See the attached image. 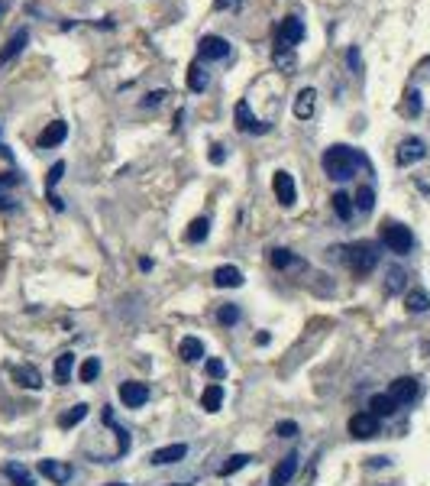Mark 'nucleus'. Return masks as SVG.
Returning <instances> with one entry per match:
<instances>
[{
  "label": "nucleus",
  "mask_w": 430,
  "mask_h": 486,
  "mask_svg": "<svg viewBox=\"0 0 430 486\" xmlns=\"http://www.w3.org/2000/svg\"><path fill=\"white\" fill-rule=\"evenodd\" d=\"M139 269H143V273H149V269H152V260H146V256H143V260H139Z\"/></svg>",
  "instance_id": "09e8293b"
},
{
  "label": "nucleus",
  "mask_w": 430,
  "mask_h": 486,
  "mask_svg": "<svg viewBox=\"0 0 430 486\" xmlns=\"http://www.w3.org/2000/svg\"><path fill=\"white\" fill-rule=\"evenodd\" d=\"M420 107H424V104H420V95H418V91H414V88H411L408 95H405V104H401V114H405V117H418V114H420Z\"/></svg>",
  "instance_id": "c9c22d12"
},
{
  "label": "nucleus",
  "mask_w": 430,
  "mask_h": 486,
  "mask_svg": "<svg viewBox=\"0 0 430 486\" xmlns=\"http://www.w3.org/2000/svg\"><path fill=\"white\" fill-rule=\"evenodd\" d=\"M65 137H68V124H65V120H52V124L39 133L36 143H39V149H49V146H59Z\"/></svg>",
  "instance_id": "dca6fc26"
},
{
  "label": "nucleus",
  "mask_w": 430,
  "mask_h": 486,
  "mask_svg": "<svg viewBox=\"0 0 430 486\" xmlns=\"http://www.w3.org/2000/svg\"><path fill=\"white\" fill-rule=\"evenodd\" d=\"M298 431H301L298 422H278V425H275V434H278V438H294Z\"/></svg>",
  "instance_id": "ea45409f"
},
{
  "label": "nucleus",
  "mask_w": 430,
  "mask_h": 486,
  "mask_svg": "<svg viewBox=\"0 0 430 486\" xmlns=\"http://www.w3.org/2000/svg\"><path fill=\"white\" fill-rule=\"evenodd\" d=\"M272 191H275V198L282 201V208H291L294 201H298V188H294L291 172H285V169L275 172V175H272Z\"/></svg>",
  "instance_id": "6e6552de"
},
{
  "label": "nucleus",
  "mask_w": 430,
  "mask_h": 486,
  "mask_svg": "<svg viewBox=\"0 0 430 486\" xmlns=\"http://www.w3.org/2000/svg\"><path fill=\"white\" fill-rule=\"evenodd\" d=\"M389 279H385V295H398L401 289L408 286V273L401 269V266H389Z\"/></svg>",
  "instance_id": "bb28decb"
},
{
  "label": "nucleus",
  "mask_w": 430,
  "mask_h": 486,
  "mask_svg": "<svg viewBox=\"0 0 430 486\" xmlns=\"http://www.w3.org/2000/svg\"><path fill=\"white\" fill-rule=\"evenodd\" d=\"M349 434L356 438V441H369V438H376L378 434V418L372 412H356L349 418Z\"/></svg>",
  "instance_id": "9d476101"
},
{
  "label": "nucleus",
  "mask_w": 430,
  "mask_h": 486,
  "mask_svg": "<svg viewBox=\"0 0 430 486\" xmlns=\"http://www.w3.org/2000/svg\"><path fill=\"white\" fill-rule=\"evenodd\" d=\"M178 357L185 360V363H198V360H204V340L201 338H181L178 340Z\"/></svg>",
  "instance_id": "412c9836"
},
{
  "label": "nucleus",
  "mask_w": 430,
  "mask_h": 486,
  "mask_svg": "<svg viewBox=\"0 0 430 486\" xmlns=\"http://www.w3.org/2000/svg\"><path fill=\"white\" fill-rule=\"evenodd\" d=\"M233 3H236V0H214V7H217V10H227V7H233Z\"/></svg>",
  "instance_id": "49530a36"
},
{
  "label": "nucleus",
  "mask_w": 430,
  "mask_h": 486,
  "mask_svg": "<svg viewBox=\"0 0 430 486\" xmlns=\"http://www.w3.org/2000/svg\"><path fill=\"white\" fill-rule=\"evenodd\" d=\"M107 486H126V483H107Z\"/></svg>",
  "instance_id": "3c124183"
},
{
  "label": "nucleus",
  "mask_w": 430,
  "mask_h": 486,
  "mask_svg": "<svg viewBox=\"0 0 430 486\" xmlns=\"http://www.w3.org/2000/svg\"><path fill=\"white\" fill-rule=\"evenodd\" d=\"M330 201H334V211L340 221H349V217H353V208H356V204H353V198H349L347 191H334Z\"/></svg>",
  "instance_id": "c85d7f7f"
},
{
  "label": "nucleus",
  "mask_w": 430,
  "mask_h": 486,
  "mask_svg": "<svg viewBox=\"0 0 430 486\" xmlns=\"http://www.w3.org/2000/svg\"><path fill=\"white\" fill-rule=\"evenodd\" d=\"M210 162H214V166H223V162H227V153H223L221 143H214V146H210Z\"/></svg>",
  "instance_id": "a19ab883"
},
{
  "label": "nucleus",
  "mask_w": 430,
  "mask_h": 486,
  "mask_svg": "<svg viewBox=\"0 0 430 486\" xmlns=\"http://www.w3.org/2000/svg\"><path fill=\"white\" fill-rule=\"evenodd\" d=\"M347 59H349V68H353V72H359V68H362V59H359V52H356V49H349V52H347Z\"/></svg>",
  "instance_id": "79ce46f5"
},
{
  "label": "nucleus",
  "mask_w": 430,
  "mask_h": 486,
  "mask_svg": "<svg viewBox=\"0 0 430 486\" xmlns=\"http://www.w3.org/2000/svg\"><path fill=\"white\" fill-rule=\"evenodd\" d=\"M26 43H30V32H26V30H17V32H13L10 39H7V46L0 49V65L13 62V59H17V55L26 49Z\"/></svg>",
  "instance_id": "f3484780"
},
{
  "label": "nucleus",
  "mask_w": 430,
  "mask_h": 486,
  "mask_svg": "<svg viewBox=\"0 0 430 486\" xmlns=\"http://www.w3.org/2000/svg\"><path fill=\"white\" fill-rule=\"evenodd\" d=\"M249 460H252L249 454H230V457H227V464L221 467V476H233V474H240V470H243V467H246V464H249Z\"/></svg>",
  "instance_id": "72a5a7b5"
},
{
  "label": "nucleus",
  "mask_w": 430,
  "mask_h": 486,
  "mask_svg": "<svg viewBox=\"0 0 430 486\" xmlns=\"http://www.w3.org/2000/svg\"><path fill=\"white\" fill-rule=\"evenodd\" d=\"M84 418H88V405H84V402H78V405H72L68 412L59 415V428H65V431H68V428H74V425H81Z\"/></svg>",
  "instance_id": "cd10ccee"
},
{
  "label": "nucleus",
  "mask_w": 430,
  "mask_h": 486,
  "mask_svg": "<svg viewBox=\"0 0 430 486\" xmlns=\"http://www.w3.org/2000/svg\"><path fill=\"white\" fill-rule=\"evenodd\" d=\"M39 474L45 476V480H52L55 486H68L72 483V464H65V460H52V457H45V460H39Z\"/></svg>",
  "instance_id": "0eeeda50"
},
{
  "label": "nucleus",
  "mask_w": 430,
  "mask_h": 486,
  "mask_svg": "<svg viewBox=\"0 0 430 486\" xmlns=\"http://www.w3.org/2000/svg\"><path fill=\"white\" fill-rule=\"evenodd\" d=\"M188 88L191 91H204V88H207V72H204L198 62L188 68Z\"/></svg>",
  "instance_id": "f704fd0d"
},
{
  "label": "nucleus",
  "mask_w": 430,
  "mask_h": 486,
  "mask_svg": "<svg viewBox=\"0 0 430 486\" xmlns=\"http://www.w3.org/2000/svg\"><path fill=\"white\" fill-rule=\"evenodd\" d=\"M272 62H275V68H282L285 75H294V72H298V59H294V49H275Z\"/></svg>",
  "instance_id": "c756f323"
},
{
  "label": "nucleus",
  "mask_w": 430,
  "mask_h": 486,
  "mask_svg": "<svg viewBox=\"0 0 430 486\" xmlns=\"http://www.w3.org/2000/svg\"><path fill=\"white\" fill-rule=\"evenodd\" d=\"M427 156V143L420 137H408L398 143V153H395V162L398 166H414V162H420V159Z\"/></svg>",
  "instance_id": "39448f33"
},
{
  "label": "nucleus",
  "mask_w": 430,
  "mask_h": 486,
  "mask_svg": "<svg viewBox=\"0 0 430 486\" xmlns=\"http://www.w3.org/2000/svg\"><path fill=\"white\" fill-rule=\"evenodd\" d=\"M405 308H408L411 315H424V311H430V295L424 289H411L408 295H405Z\"/></svg>",
  "instance_id": "393cba45"
},
{
  "label": "nucleus",
  "mask_w": 430,
  "mask_h": 486,
  "mask_svg": "<svg viewBox=\"0 0 430 486\" xmlns=\"http://www.w3.org/2000/svg\"><path fill=\"white\" fill-rule=\"evenodd\" d=\"M221 405H223V386L221 382H210L207 389L201 392V409H204V412H221Z\"/></svg>",
  "instance_id": "5701e85b"
},
{
  "label": "nucleus",
  "mask_w": 430,
  "mask_h": 486,
  "mask_svg": "<svg viewBox=\"0 0 430 486\" xmlns=\"http://www.w3.org/2000/svg\"><path fill=\"white\" fill-rule=\"evenodd\" d=\"M120 402H123L126 409H143L149 402V386L139 380H126L120 382Z\"/></svg>",
  "instance_id": "423d86ee"
},
{
  "label": "nucleus",
  "mask_w": 430,
  "mask_h": 486,
  "mask_svg": "<svg viewBox=\"0 0 430 486\" xmlns=\"http://www.w3.org/2000/svg\"><path fill=\"white\" fill-rule=\"evenodd\" d=\"M233 120H236V130H240V133H265V130H269V124H259V120L249 114V104H246V101H236Z\"/></svg>",
  "instance_id": "f8f14e48"
},
{
  "label": "nucleus",
  "mask_w": 430,
  "mask_h": 486,
  "mask_svg": "<svg viewBox=\"0 0 430 486\" xmlns=\"http://www.w3.org/2000/svg\"><path fill=\"white\" fill-rule=\"evenodd\" d=\"M62 175H65V162H55L49 169V175H45V195H52V188L62 182Z\"/></svg>",
  "instance_id": "58836bf2"
},
{
  "label": "nucleus",
  "mask_w": 430,
  "mask_h": 486,
  "mask_svg": "<svg viewBox=\"0 0 430 486\" xmlns=\"http://www.w3.org/2000/svg\"><path fill=\"white\" fill-rule=\"evenodd\" d=\"M198 49H201V59H207V62H217V59L230 55V43L223 36H201Z\"/></svg>",
  "instance_id": "ddd939ff"
},
{
  "label": "nucleus",
  "mask_w": 430,
  "mask_h": 486,
  "mask_svg": "<svg viewBox=\"0 0 430 486\" xmlns=\"http://www.w3.org/2000/svg\"><path fill=\"white\" fill-rule=\"evenodd\" d=\"M17 204H13V198H7V195H0V211H13Z\"/></svg>",
  "instance_id": "c03bdc74"
},
{
  "label": "nucleus",
  "mask_w": 430,
  "mask_h": 486,
  "mask_svg": "<svg viewBox=\"0 0 430 486\" xmlns=\"http://www.w3.org/2000/svg\"><path fill=\"white\" fill-rule=\"evenodd\" d=\"M269 263L275 269H305V260H298L291 250H285V246H275L272 253H269Z\"/></svg>",
  "instance_id": "4be33fe9"
},
{
  "label": "nucleus",
  "mask_w": 430,
  "mask_h": 486,
  "mask_svg": "<svg viewBox=\"0 0 430 486\" xmlns=\"http://www.w3.org/2000/svg\"><path fill=\"white\" fill-rule=\"evenodd\" d=\"M3 10H7V0H0V13H3Z\"/></svg>",
  "instance_id": "8fccbe9b"
},
{
  "label": "nucleus",
  "mask_w": 430,
  "mask_h": 486,
  "mask_svg": "<svg viewBox=\"0 0 430 486\" xmlns=\"http://www.w3.org/2000/svg\"><path fill=\"white\" fill-rule=\"evenodd\" d=\"M97 376H101V357H88L81 367H78V380H81V382H94Z\"/></svg>",
  "instance_id": "473e14b6"
},
{
  "label": "nucleus",
  "mask_w": 430,
  "mask_h": 486,
  "mask_svg": "<svg viewBox=\"0 0 430 486\" xmlns=\"http://www.w3.org/2000/svg\"><path fill=\"white\" fill-rule=\"evenodd\" d=\"M217 321H221L223 328L236 324V321H240V308H236V305H221V311H217Z\"/></svg>",
  "instance_id": "e433bc0d"
},
{
  "label": "nucleus",
  "mask_w": 430,
  "mask_h": 486,
  "mask_svg": "<svg viewBox=\"0 0 430 486\" xmlns=\"http://www.w3.org/2000/svg\"><path fill=\"white\" fill-rule=\"evenodd\" d=\"M336 253L347 260V266L353 269L356 275H369L372 269L378 266V246L372 240H356V243H347L340 246Z\"/></svg>",
  "instance_id": "f03ea898"
},
{
  "label": "nucleus",
  "mask_w": 430,
  "mask_h": 486,
  "mask_svg": "<svg viewBox=\"0 0 430 486\" xmlns=\"http://www.w3.org/2000/svg\"><path fill=\"white\" fill-rule=\"evenodd\" d=\"M0 156L7 159V162H13V153H10V149H7V143H3V139H0Z\"/></svg>",
  "instance_id": "a18cd8bd"
},
{
  "label": "nucleus",
  "mask_w": 430,
  "mask_h": 486,
  "mask_svg": "<svg viewBox=\"0 0 430 486\" xmlns=\"http://www.w3.org/2000/svg\"><path fill=\"white\" fill-rule=\"evenodd\" d=\"M298 451H291V454L282 457V464H275L272 476H269V486H288L294 480V474H298Z\"/></svg>",
  "instance_id": "9b49d317"
},
{
  "label": "nucleus",
  "mask_w": 430,
  "mask_h": 486,
  "mask_svg": "<svg viewBox=\"0 0 430 486\" xmlns=\"http://www.w3.org/2000/svg\"><path fill=\"white\" fill-rule=\"evenodd\" d=\"M72 370H74V353H62L52 367V380L59 382V386H65V382L72 380Z\"/></svg>",
  "instance_id": "a878e982"
},
{
  "label": "nucleus",
  "mask_w": 430,
  "mask_h": 486,
  "mask_svg": "<svg viewBox=\"0 0 430 486\" xmlns=\"http://www.w3.org/2000/svg\"><path fill=\"white\" fill-rule=\"evenodd\" d=\"M185 454H188V444H165V447H158V451L149 454V464L152 467L178 464V460H185Z\"/></svg>",
  "instance_id": "4468645a"
},
{
  "label": "nucleus",
  "mask_w": 430,
  "mask_h": 486,
  "mask_svg": "<svg viewBox=\"0 0 430 486\" xmlns=\"http://www.w3.org/2000/svg\"><path fill=\"white\" fill-rule=\"evenodd\" d=\"M378 237H382V243L389 246L391 253H398V256L414 250V233H411V227H405V224H398V221H385L382 231H378Z\"/></svg>",
  "instance_id": "7ed1b4c3"
},
{
  "label": "nucleus",
  "mask_w": 430,
  "mask_h": 486,
  "mask_svg": "<svg viewBox=\"0 0 430 486\" xmlns=\"http://www.w3.org/2000/svg\"><path fill=\"white\" fill-rule=\"evenodd\" d=\"M3 476L10 480L13 486H36V480H32V474L26 470L23 464H17V460H10V464H3Z\"/></svg>",
  "instance_id": "b1692460"
},
{
  "label": "nucleus",
  "mask_w": 430,
  "mask_h": 486,
  "mask_svg": "<svg viewBox=\"0 0 430 486\" xmlns=\"http://www.w3.org/2000/svg\"><path fill=\"white\" fill-rule=\"evenodd\" d=\"M369 412L376 415V418H391V415L398 412V402L391 399L389 392H378V396L369 399Z\"/></svg>",
  "instance_id": "aec40b11"
},
{
  "label": "nucleus",
  "mask_w": 430,
  "mask_h": 486,
  "mask_svg": "<svg viewBox=\"0 0 430 486\" xmlns=\"http://www.w3.org/2000/svg\"><path fill=\"white\" fill-rule=\"evenodd\" d=\"M418 392H420V382L414 380V376H398V380H391L389 386V396L398 405H411V402L418 399Z\"/></svg>",
  "instance_id": "1a4fd4ad"
},
{
  "label": "nucleus",
  "mask_w": 430,
  "mask_h": 486,
  "mask_svg": "<svg viewBox=\"0 0 430 486\" xmlns=\"http://www.w3.org/2000/svg\"><path fill=\"white\" fill-rule=\"evenodd\" d=\"M305 39V23L301 17H285L278 26V46L275 49H294V46Z\"/></svg>",
  "instance_id": "20e7f679"
},
{
  "label": "nucleus",
  "mask_w": 430,
  "mask_h": 486,
  "mask_svg": "<svg viewBox=\"0 0 430 486\" xmlns=\"http://www.w3.org/2000/svg\"><path fill=\"white\" fill-rule=\"evenodd\" d=\"M314 104H317V91L314 88H301L298 97H294V117H298V120L314 117Z\"/></svg>",
  "instance_id": "a211bd4d"
},
{
  "label": "nucleus",
  "mask_w": 430,
  "mask_h": 486,
  "mask_svg": "<svg viewBox=\"0 0 430 486\" xmlns=\"http://www.w3.org/2000/svg\"><path fill=\"white\" fill-rule=\"evenodd\" d=\"M269 340H272V338H269V334H265V331H263V334H256V344H259V347H265V344H269Z\"/></svg>",
  "instance_id": "de8ad7c7"
},
{
  "label": "nucleus",
  "mask_w": 430,
  "mask_h": 486,
  "mask_svg": "<svg viewBox=\"0 0 430 486\" xmlns=\"http://www.w3.org/2000/svg\"><path fill=\"white\" fill-rule=\"evenodd\" d=\"M10 376L17 386L23 389H42V373L32 367V363H20V367H10Z\"/></svg>",
  "instance_id": "2eb2a0df"
},
{
  "label": "nucleus",
  "mask_w": 430,
  "mask_h": 486,
  "mask_svg": "<svg viewBox=\"0 0 430 486\" xmlns=\"http://www.w3.org/2000/svg\"><path fill=\"white\" fill-rule=\"evenodd\" d=\"M353 204H356L362 214H369L372 208H376V188H372V185H359V188H356V198H353Z\"/></svg>",
  "instance_id": "7c9ffc66"
},
{
  "label": "nucleus",
  "mask_w": 430,
  "mask_h": 486,
  "mask_svg": "<svg viewBox=\"0 0 430 486\" xmlns=\"http://www.w3.org/2000/svg\"><path fill=\"white\" fill-rule=\"evenodd\" d=\"M214 286L217 289H240L243 273L236 266H217V269H214Z\"/></svg>",
  "instance_id": "6ab92c4d"
},
{
  "label": "nucleus",
  "mask_w": 430,
  "mask_h": 486,
  "mask_svg": "<svg viewBox=\"0 0 430 486\" xmlns=\"http://www.w3.org/2000/svg\"><path fill=\"white\" fill-rule=\"evenodd\" d=\"M207 233H210V221H207V217H194V221L188 224V231H185V240H188V243H201Z\"/></svg>",
  "instance_id": "2f4dec72"
},
{
  "label": "nucleus",
  "mask_w": 430,
  "mask_h": 486,
  "mask_svg": "<svg viewBox=\"0 0 430 486\" xmlns=\"http://www.w3.org/2000/svg\"><path fill=\"white\" fill-rule=\"evenodd\" d=\"M320 166H324V172L330 175V179H336V182L353 179L359 166H366V169H369L366 156H362V153H356L353 146H343V143H336V146L324 149V156H320Z\"/></svg>",
  "instance_id": "f257e3e1"
},
{
  "label": "nucleus",
  "mask_w": 430,
  "mask_h": 486,
  "mask_svg": "<svg viewBox=\"0 0 430 486\" xmlns=\"http://www.w3.org/2000/svg\"><path fill=\"white\" fill-rule=\"evenodd\" d=\"M204 373H207L210 380H223V376H227V367H223V360L210 357V360H204Z\"/></svg>",
  "instance_id": "4c0bfd02"
},
{
  "label": "nucleus",
  "mask_w": 430,
  "mask_h": 486,
  "mask_svg": "<svg viewBox=\"0 0 430 486\" xmlns=\"http://www.w3.org/2000/svg\"><path fill=\"white\" fill-rule=\"evenodd\" d=\"M162 97H165V91H152V95H146V101H143V104L156 107V104H162Z\"/></svg>",
  "instance_id": "37998d69"
}]
</instances>
